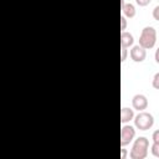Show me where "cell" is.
<instances>
[{"mask_svg":"<svg viewBox=\"0 0 159 159\" xmlns=\"http://www.w3.org/2000/svg\"><path fill=\"white\" fill-rule=\"evenodd\" d=\"M148 149H149V140L145 137H138L133 147L130 149V159H144L148 155Z\"/></svg>","mask_w":159,"mask_h":159,"instance_id":"obj_1","label":"cell"},{"mask_svg":"<svg viewBox=\"0 0 159 159\" xmlns=\"http://www.w3.org/2000/svg\"><path fill=\"white\" fill-rule=\"evenodd\" d=\"M157 42V31L153 26H145L139 36V45L145 50L154 47Z\"/></svg>","mask_w":159,"mask_h":159,"instance_id":"obj_2","label":"cell"},{"mask_svg":"<svg viewBox=\"0 0 159 159\" xmlns=\"http://www.w3.org/2000/svg\"><path fill=\"white\" fill-rule=\"evenodd\" d=\"M134 125L135 128H138L139 130H147L150 129L154 124V117L152 113L145 112V111H140L135 117H134Z\"/></svg>","mask_w":159,"mask_h":159,"instance_id":"obj_3","label":"cell"},{"mask_svg":"<svg viewBox=\"0 0 159 159\" xmlns=\"http://www.w3.org/2000/svg\"><path fill=\"white\" fill-rule=\"evenodd\" d=\"M135 137V129L133 125L129 124H123L120 128V147H125L128 145Z\"/></svg>","mask_w":159,"mask_h":159,"instance_id":"obj_4","label":"cell"},{"mask_svg":"<svg viewBox=\"0 0 159 159\" xmlns=\"http://www.w3.org/2000/svg\"><path fill=\"white\" fill-rule=\"evenodd\" d=\"M147 57V51L144 47H142L139 43L138 45H134L130 50V58L134 61V62H143Z\"/></svg>","mask_w":159,"mask_h":159,"instance_id":"obj_5","label":"cell"},{"mask_svg":"<svg viewBox=\"0 0 159 159\" xmlns=\"http://www.w3.org/2000/svg\"><path fill=\"white\" fill-rule=\"evenodd\" d=\"M132 106H133V108L134 109H137V111H144V109H147V107H148V99H147V97L144 96V94H142V93H137V94H134L133 96V98H132Z\"/></svg>","mask_w":159,"mask_h":159,"instance_id":"obj_6","label":"cell"},{"mask_svg":"<svg viewBox=\"0 0 159 159\" xmlns=\"http://www.w3.org/2000/svg\"><path fill=\"white\" fill-rule=\"evenodd\" d=\"M133 42H134V37L130 32H128V31H122L120 32V46L128 48L129 46L133 45Z\"/></svg>","mask_w":159,"mask_h":159,"instance_id":"obj_7","label":"cell"},{"mask_svg":"<svg viewBox=\"0 0 159 159\" xmlns=\"http://www.w3.org/2000/svg\"><path fill=\"white\" fill-rule=\"evenodd\" d=\"M133 118H134L133 109L129 108V107H122V109H120V122L124 124V123L132 120Z\"/></svg>","mask_w":159,"mask_h":159,"instance_id":"obj_8","label":"cell"},{"mask_svg":"<svg viewBox=\"0 0 159 159\" xmlns=\"http://www.w3.org/2000/svg\"><path fill=\"white\" fill-rule=\"evenodd\" d=\"M120 10H122V14L125 16V17H134L135 16V6L130 2H125L123 6H120Z\"/></svg>","mask_w":159,"mask_h":159,"instance_id":"obj_9","label":"cell"},{"mask_svg":"<svg viewBox=\"0 0 159 159\" xmlns=\"http://www.w3.org/2000/svg\"><path fill=\"white\" fill-rule=\"evenodd\" d=\"M150 150H152V154L155 158H159V143L158 142H153V145H152Z\"/></svg>","mask_w":159,"mask_h":159,"instance_id":"obj_10","label":"cell"},{"mask_svg":"<svg viewBox=\"0 0 159 159\" xmlns=\"http://www.w3.org/2000/svg\"><path fill=\"white\" fill-rule=\"evenodd\" d=\"M152 84L154 88L159 89V72H157L154 76H153V81H152Z\"/></svg>","mask_w":159,"mask_h":159,"instance_id":"obj_11","label":"cell"},{"mask_svg":"<svg viewBox=\"0 0 159 159\" xmlns=\"http://www.w3.org/2000/svg\"><path fill=\"white\" fill-rule=\"evenodd\" d=\"M127 53H128L127 47L120 46V62H124V61H125V58H127Z\"/></svg>","mask_w":159,"mask_h":159,"instance_id":"obj_12","label":"cell"},{"mask_svg":"<svg viewBox=\"0 0 159 159\" xmlns=\"http://www.w3.org/2000/svg\"><path fill=\"white\" fill-rule=\"evenodd\" d=\"M125 27H127V19H125V16L122 14V15H120V30L124 31Z\"/></svg>","mask_w":159,"mask_h":159,"instance_id":"obj_13","label":"cell"},{"mask_svg":"<svg viewBox=\"0 0 159 159\" xmlns=\"http://www.w3.org/2000/svg\"><path fill=\"white\" fill-rule=\"evenodd\" d=\"M153 17L157 20V21H159V5H157L154 9H153Z\"/></svg>","mask_w":159,"mask_h":159,"instance_id":"obj_14","label":"cell"},{"mask_svg":"<svg viewBox=\"0 0 159 159\" xmlns=\"http://www.w3.org/2000/svg\"><path fill=\"white\" fill-rule=\"evenodd\" d=\"M152 139H153V142H158V143H159V129H157V130L153 132Z\"/></svg>","mask_w":159,"mask_h":159,"instance_id":"obj_15","label":"cell"},{"mask_svg":"<svg viewBox=\"0 0 159 159\" xmlns=\"http://www.w3.org/2000/svg\"><path fill=\"white\" fill-rule=\"evenodd\" d=\"M152 0H135V2L139 5V6H147Z\"/></svg>","mask_w":159,"mask_h":159,"instance_id":"obj_16","label":"cell"},{"mask_svg":"<svg viewBox=\"0 0 159 159\" xmlns=\"http://www.w3.org/2000/svg\"><path fill=\"white\" fill-rule=\"evenodd\" d=\"M127 158V150L122 147V149H120V159H125Z\"/></svg>","mask_w":159,"mask_h":159,"instance_id":"obj_17","label":"cell"},{"mask_svg":"<svg viewBox=\"0 0 159 159\" xmlns=\"http://www.w3.org/2000/svg\"><path fill=\"white\" fill-rule=\"evenodd\" d=\"M154 57H155V61H157V63H159V47L155 50V55H154Z\"/></svg>","mask_w":159,"mask_h":159,"instance_id":"obj_18","label":"cell"}]
</instances>
